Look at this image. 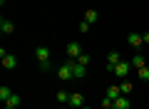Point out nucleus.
Segmentation results:
<instances>
[{"instance_id":"10","label":"nucleus","mask_w":149,"mask_h":109,"mask_svg":"<svg viewBox=\"0 0 149 109\" xmlns=\"http://www.w3.org/2000/svg\"><path fill=\"white\" fill-rule=\"evenodd\" d=\"M104 97H109V99L122 97V89H119V84H112V87H107V89H104Z\"/></svg>"},{"instance_id":"1","label":"nucleus","mask_w":149,"mask_h":109,"mask_svg":"<svg viewBox=\"0 0 149 109\" xmlns=\"http://www.w3.org/2000/svg\"><path fill=\"white\" fill-rule=\"evenodd\" d=\"M35 57H37L40 69H42V72H47V69H50V50H47L45 45H37V47H35Z\"/></svg>"},{"instance_id":"14","label":"nucleus","mask_w":149,"mask_h":109,"mask_svg":"<svg viewBox=\"0 0 149 109\" xmlns=\"http://www.w3.org/2000/svg\"><path fill=\"white\" fill-rule=\"evenodd\" d=\"M10 97H13V89H10V87H5V84H3V87H0V102L5 104V102H8V99H10Z\"/></svg>"},{"instance_id":"9","label":"nucleus","mask_w":149,"mask_h":109,"mask_svg":"<svg viewBox=\"0 0 149 109\" xmlns=\"http://www.w3.org/2000/svg\"><path fill=\"white\" fill-rule=\"evenodd\" d=\"M0 32H3V35H13V32H15L13 20H5V17H3V20H0Z\"/></svg>"},{"instance_id":"12","label":"nucleus","mask_w":149,"mask_h":109,"mask_svg":"<svg viewBox=\"0 0 149 109\" xmlns=\"http://www.w3.org/2000/svg\"><path fill=\"white\" fill-rule=\"evenodd\" d=\"M129 65H132L134 69H142V67H147V62H144V57H142V55H132V62H129Z\"/></svg>"},{"instance_id":"3","label":"nucleus","mask_w":149,"mask_h":109,"mask_svg":"<svg viewBox=\"0 0 149 109\" xmlns=\"http://www.w3.org/2000/svg\"><path fill=\"white\" fill-rule=\"evenodd\" d=\"M112 72L117 74V77H127V74L132 72V65H129L127 60H122V62H117V65H114V69H112Z\"/></svg>"},{"instance_id":"22","label":"nucleus","mask_w":149,"mask_h":109,"mask_svg":"<svg viewBox=\"0 0 149 109\" xmlns=\"http://www.w3.org/2000/svg\"><path fill=\"white\" fill-rule=\"evenodd\" d=\"M87 30H90V22L82 20V22H80V32H87Z\"/></svg>"},{"instance_id":"5","label":"nucleus","mask_w":149,"mask_h":109,"mask_svg":"<svg viewBox=\"0 0 149 109\" xmlns=\"http://www.w3.org/2000/svg\"><path fill=\"white\" fill-rule=\"evenodd\" d=\"M65 55H67L70 60H77L82 55V47H80V42H70L67 47H65Z\"/></svg>"},{"instance_id":"19","label":"nucleus","mask_w":149,"mask_h":109,"mask_svg":"<svg viewBox=\"0 0 149 109\" xmlns=\"http://www.w3.org/2000/svg\"><path fill=\"white\" fill-rule=\"evenodd\" d=\"M5 104H8V107H15V109H17V107H20V97H17V94H13V97L8 99Z\"/></svg>"},{"instance_id":"16","label":"nucleus","mask_w":149,"mask_h":109,"mask_svg":"<svg viewBox=\"0 0 149 109\" xmlns=\"http://www.w3.org/2000/svg\"><path fill=\"white\" fill-rule=\"evenodd\" d=\"M70 94H72V92H65V89H60L55 97H57V102H60V104H70Z\"/></svg>"},{"instance_id":"21","label":"nucleus","mask_w":149,"mask_h":109,"mask_svg":"<svg viewBox=\"0 0 149 109\" xmlns=\"http://www.w3.org/2000/svg\"><path fill=\"white\" fill-rule=\"evenodd\" d=\"M77 62H80V65H85V67H87V65H90V55H85V52H82L80 57H77Z\"/></svg>"},{"instance_id":"24","label":"nucleus","mask_w":149,"mask_h":109,"mask_svg":"<svg viewBox=\"0 0 149 109\" xmlns=\"http://www.w3.org/2000/svg\"><path fill=\"white\" fill-rule=\"evenodd\" d=\"M3 109H15V107H8V104H5V107H3Z\"/></svg>"},{"instance_id":"23","label":"nucleus","mask_w":149,"mask_h":109,"mask_svg":"<svg viewBox=\"0 0 149 109\" xmlns=\"http://www.w3.org/2000/svg\"><path fill=\"white\" fill-rule=\"evenodd\" d=\"M142 40H144V45H149V32H144V35H142Z\"/></svg>"},{"instance_id":"6","label":"nucleus","mask_w":149,"mask_h":109,"mask_svg":"<svg viewBox=\"0 0 149 109\" xmlns=\"http://www.w3.org/2000/svg\"><path fill=\"white\" fill-rule=\"evenodd\" d=\"M70 107L82 109V107H85V94H82V92H72V94H70Z\"/></svg>"},{"instance_id":"8","label":"nucleus","mask_w":149,"mask_h":109,"mask_svg":"<svg viewBox=\"0 0 149 109\" xmlns=\"http://www.w3.org/2000/svg\"><path fill=\"white\" fill-rule=\"evenodd\" d=\"M127 45L137 50V47L144 45V40H142V35H139V32H129V35H127Z\"/></svg>"},{"instance_id":"15","label":"nucleus","mask_w":149,"mask_h":109,"mask_svg":"<svg viewBox=\"0 0 149 109\" xmlns=\"http://www.w3.org/2000/svg\"><path fill=\"white\" fill-rule=\"evenodd\" d=\"M85 20L90 22V25H95V22L100 20V12H97V10H87V12H85Z\"/></svg>"},{"instance_id":"11","label":"nucleus","mask_w":149,"mask_h":109,"mask_svg":"<svg viewBox=\"0 0 149 109\" xmlns=\"http://www.w3.org/2000/svg\"><path fill=\"white\" fill-rule=\"evenodd\" d=\"M72 72H74V79H82L85 77V65H80L77 60H72Z\"/></svg>"},{"instance_id":"18","label":"nucleus","mask_w":149,"mask_h":109,"mask_svg":"<svg viewBox=\"0 0 149 109\" xmlns=\"http://www.w3.org/2000/svg\"><path fill=\"white\" fill-rule=\"evenodd\" d=\"M137 77L142 79V82H149V67H142V69H137Z\"/></svg>"},{"instance_id":"17","label":"nucleus","mask_w":149,"mask_h":109,"mask_svg":"<svg viewBox=\"0 0 149 109\" xmlns=\"http://www.w3.org/2000/svg\"><path fill=\"white\" fill-rule=\"evenodd\" d=\"M119 89H122V94H132L134 84H132V82H127V79H124V82H119Z\"/></svg>"},{"instance_id":"7","label":"nucleus","mask_w":149,"mask_h":109,"mask_svg":"<svg viewBox=\"0 0 149 109\" xmlns=\"http://www.w3.org/2000/svg\"><path fill=\"white\" fill-rule=\"evenodd\" d=\"M117 62H122V55H119L117 50H112L109 55H107V72H112V69H114V65Z\"/></svg>"},{"instance_id":"2","label":"nucleus","mask_w":149,"mask_h":109,"mask_svg":"<svg viewBox=\"0 0 149 109\" xmlns=\"http://www.w3.org/2000/svg\"><path fill=\"white\" fill-rule=\"evenodd\" d=\"M57 77L62 79V82H70V79H74V72H72V60H70V62H65L62 67L57 69Z\"/></svg>"},{"instance_id":"13","label":"nucleus","mask_w":149,"mask_h":109,"mask_svg":"<svg viewBox=\"0 0 149 109\" xmlns=\"http://www.w3.org/2000/svg\"><path fill=\"white\" fill-rule=\"evenodd\" d=\"M129 107H132V104H129V99L124 97V94L114 99V109H129Z\"/></svg>"},{"instance_id":"4","label":"nucleus","mask_w":149,"mask_h":109,"mask_svg":"<svg viewBox=\"0 0 149 109\" xmlns=\"http://www.w3.org/2000/svg\"><path fill=\"white\" fill-rule=\"evenodd\" d=\"M0 55H3L0 60H3V67H5V69H15L17 67V57H15V55H8L5 50H0Z\"/></svg>"},{"instance_id":"25","label":"nucleus","mask_w":149,"mask_h":109,"mask_svg":"<svg viewBox=\"0 0 149 109\" xmlns=\"http://www.w3.org/2000/svg\"><path fill=\"white\" fill-rule=\"evenodd\" d=\"M82 109H90V107H82Z\"/></svg>"},{"instance_id":"20","label":"nucleus","mask_w":149,"mask_h":109,"mask_svg":"<svg viewBox=\"0 0 149 109\" xmlns=\"http://www.w3.org/2000/svg\"><path fill=\"white\" fill-rule=\"evenodd\" d=\"M102 107H104V109H114V99H109V97H102Z\"/></svg>"}]
</instances>
